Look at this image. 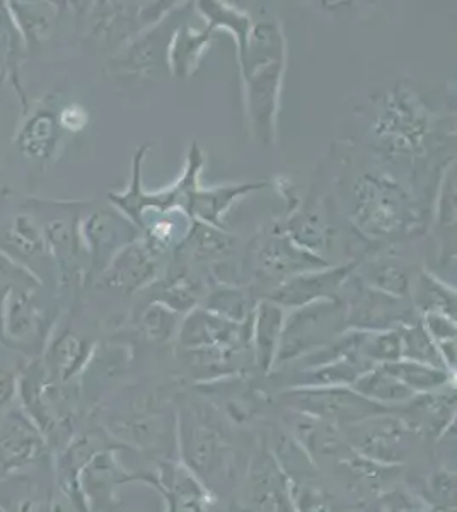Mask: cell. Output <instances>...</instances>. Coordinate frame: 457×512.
<instances>
[{"instance_id": "1", "label": "cell", "mask_w": 457, "mask_h": 512, "mask_svg": "<svg viewBox=\"0 0 457 512\" xmlns=\"http://www.w3.org/2000/svg\"><path fill=\"white\" fill-rule=\"evenodd\" d=\"M176 415L180 463L219 499L238 489L255 453L248 451V437L209 405L186 402Z\"/></svg>"}, {"instance_id": "14", "label": "cell", "mask_w": 457, "mask_h": 512, "mask_svg": "<svg viewBox=\"0 0 457 512\" xmlns=\"http://www.w3.org/2000/svg\"><path fill=\"white\" fill-rule=\"evenodd\" d=\"M347 306V330L355 332H388L400 326L417 323V309L406 299L389 296L364 282Z\"/></svg>"}, {"instance_id": "42", "label": "cell", "mask_w": 457, "mask_h": 512, "mask_svg": "<svg viewBox=\"0 0 457 512\" xmlns=\"http://www.w3.org/2000/svg\"><path fill=\"white\" fill-rule=\"evenodd\" d=\"M417 494L439 512H456V472L435 470L423 478L422 489Z\"/></svg>"}, {"instance_id": "47", "label": "cell", "mask_w": 457, "mask_h": 512, "mask_svg": "<svg viewBox=\"0 0 457 512\" xmlns=\"http://www.w3.org/2000/svg\"><path fill=\"white\" fill-rule=\"evenodd\" d=\"M58 122L65 134H77L87 127L89 115L86 108H82L81 105H67L58 111Z\"/></svg>"}, {"instance_id": "11", "label": "cell", "mask_w": 457, "mask_h": 512, "mask_svg": "<svg viewBox=\"0 0 457 512\" xmlns=\"http://www.w3.org/2000/svg\"><path fill=\"white\" fill-rule=\"evenodd\" d=\"M340 431L355 453L391 466H401L408 460L411 437L415 436L394 412L376 415Z\"/></svg>"}, {"instance_id": "25", "label": "cell", "mask_w": 457, "mask_h": 512, "mask_svg": "<svg viewBox=\"0 0 457 512\" xmlns=\"http://www.w3.org/2000/svg\"><path fill=\"white\" fill-rule=\"evenodd\" d=\"M28 57L26 43L19 31L18 24L12 18L7 2H0V88L9 86L18 94L21 101V110L29 106L28 98L24 93L23 69L24 60Z\"/></svg>"}, {"instance_id": "37", "label": "cell", "mask_w": 457, "mask_h": 512, "mask_svg": "<svg viewBox=\"0 0 457 512\" xmlns=\"http://www.w3.org/2000/svg\"><path fill=\"white\" fill-rule=\"evenodd\" d=\"M413 306L423 315L440 313L456 320V294L425 272L418 277Z\"/></svg>"}, {"instance_id": "26", "label": "cell", "mask_w": 457, "mask_h": 512, "mask_svg": "<svg viewBox=\"0 0 457 512\" xmlns=\"http://www.w3.org/2000/svg\"><path fill=\"white\" fill-rule=\"evenodd\" d=\"M263 187H265V183H261V181H258V183L227 185V187L210 188V190L197 187L186 200L183 212L190 219H197V221L205 222L210 226L224 229L222 216L226 214L227 210L231 209L232 204L244 195L256 192V190Z\"/></svg>"}, {"instance_id": "30", "label": "cell", "mask_w": 457, "mask_h": 512, "mask_svg": "<svg viewBox=\"0 0 457 512\" xmlns=\"http://www.w3.org/2000/svg\"><path fill=\"white\" fill-rule=\"evenodd\" d=\"M282 231L297 246L311 251L314 255H318V251H323L330 241V224L323 207L319 204H309L306 209L292 214L282 227Z\"/></svg>"}, {"instance_id": "9", "label": "cell", "mask_w": 457, "mask_h": 512, "mask_svg": "<svg viewBox=\"0 0 457 512\" xmlns=\"http://www.w3.org/2000/svg\"><path fill=\"white\" fill-rule=\"evenodd\" d=\"M234 512H296L290 483L267 444H260L232 499Z\"/></svg>"}, {"instance_id": "10", "label": "cell", "mask_w": 457, "mask_h": 512, "mask_svg": "<svg viewBox=\"0 0 457 512\" xmlns=\"http://www.w3.org/2000/svg\"><path fill=\"white\" fill-rule=\"evenodd\" d=\"M82 212L81 236L89 256V284L105 272L116 253L140 238V231L113 205H99Z\"/></svg>"}, {"instance_id": "34", "label": "cell", "mask_w": 457, "mask_h": 512, "mask_svg": "<svg viewBox=\"0 0 457 512\" xmlns=\"http://www.w3.org/2000/svg\"><path fill=\"white\" fill-rule=\"evenodd\" d=\"M386 369L394 378L400 379L415 395H425L444 390L452 384V373L440 367L427 366L420 362L401 361L386 364Z\"/></svg>"}, {"instance_id": "35", "label": "cell", "mask_w": 457, "mask_h": 512, "mask_svg": "<svg viewBox=\"0 0 457 512\" xmlns=\"http://www.w3.org/2000/svg\"><path fill=\"white\" fill-rule=\"evenodd\" d=\"M202 308L239 325L248 323L249 318H253L255 313L251 297L241 289L229 286L215 287L210 294H205L202 299Z\"/></svg>"}, {"instance_id": "24", "label": "cell", "mask_w": 457, "mask_h": 512, "mask_svg": "<svg viewBox=\"0 0 457 512\" xmlns=\"http://www.w3.org/2000/svg\"><path fill=\"white\" fill-rule=\"evenodd\" d=\"M29 53L43 52L57 35V28L72 11L65 2H7Z\"/></svg>"}, {"instance_id": "36", "label": "cell", "mask_w": 457, "mask_h": 512, "mask_svg": "<svg viewBox=\"0 0 457 512\" xmlns=\"http://www.w3.org/2000/svg\"><path fill=\"white\" fill-rule=\"evenodd\" d=\"M398 333L401 338V352H403L401 359L403 361L420 362V364L440 367V369L449 371L440 357L439 347L435 344L434 338L430 337L427 330L423 328L422 320L413 325L400 326Z\"/></svg>"}, {"instance_id": "21", "label": "cell", "mask_w": 457, "mask_h": 512, "mask_svg": "<svg viewBox=\"0 0 457 512\" xmlns=\"http://www.w3.org/2000/svg\"><path fill=\"white\" fill-rule=\"evenodd\" d=\"M157 270L159 255L147 246L144 239L139 238L116 253L99 277L98 286L122 294H135L154 282Z\"/></svg>"}, {"instance_id": "7", "label": "cell", "mask_w": 457, "mask_h": 512, "mask_svg": "<svg viewBox=\"0 0 457 512\" xmlns=\"http://www.w3.org/2000/svg\"><path fill=\"white\" fill-rule=\"evenodd\" d=\"M280 402L289 412L321 420L336 429H345L376 415L393 412L365 400L347 386L287 388L280 393Z\"/></svg>"}, {"instance_id": "3", "label": "cell", "mask_w": 457, "mask_h": 512, "mask_svg": "<svg viewBox=\"0 0 457 512\" xmlns=\"http://www.w3.org/2000/svg\"><path fill=\"white\" fill-rule=\"evenodd\" d=\"M352 221L367 238L391 239L408 233L417 214L401 183L381 173H364L353 185Z\"/></svg>"}, {"instance_id": "31", "label": "cell", "mask_w": 457, "mask_h": 512, "mask_svg": "<svg viewBox=\"0 0 457 512\" xmlns=\"http://www.w3.org/2000/svg\"><path fill=\"white\" fill-rule=\"evenodd\" d=\"M270 62H285V40L280 24L261 21L251 26L248 45L241 59V69H251L256 65Z\"/></svg>"}, {"instance_id": "13", "label": "cell", "mask_w": 457, "mask_h": 512, "mask_svg": "<svg viewBox=\"0 0 457 512\" xmlns=\"http://www.w3.org/2000/svg\"><path fill=\"white\" fill-rule=\"evenodd\" d=\"M0 253L19 267L45 282L55 284V272L45 246L41 222L28 202L21 205L2 226H0Z\"/></svg>"}, {"instance_id": "2", "label": "cell", "mask_w": 457, "mask_h": 512, "mask_svg": "<svg viewBox=\"0 0 457 512\" xmlns=\"http://www.w3.org/2000/svg\"><path fill=\"white\" fill-rule=\"evenodd\" d=\"M40 219L45 246L55 272L57 292L67 294L89 284V256L81 236V217L86 202L28 198Z\"/></svg>"}, {"instance_id": "15", "label": "cell", "mask_w": 457, "mask_h": 512, "mask_svg": "<svg viewBox=\"0 0 457 512\" xmlns=\"http://www.w3.org/2000/svg\"><path fill=\"white\" fill-rule=\"evenodd\" d=\"M284 67L285 62H270L243 70L249 122L253 134L265 146H272L275 139V118Z\"/></svg>"}, {"instance_id": "39", "label": "cell", "mask_w": 457, "mask_h": 512, "mask_svg": "<svg viewBox=\"0 0 457 512\" xmlns=\"http://www.w3.org/2000/svg\"><path fill=\"white\" fill-rule=\"evenodd\" d=\"M364 279V284L374 287L377 291L386 292L389 296L406 299L411 294L410 275L406 274L405 268L391 260L372 263L371 267L365 270Z\"/></svg>"}, {"instance_id": "33", "label": "cell", "mask_w": 457, "mask_h": 512, "mask_svg": "<svg viewBox=\"0 0 457 512\" xmlns=\"http://www.w3.org/2000/svg\"><path fill=\"white\" fill-rule=\"evenodd\" d=\"M214 38V31H198L191 28L190 24L180 26L173 36V43L169 47L168 59L173 67V74L176 77L190 76L203 50L209 47L210 41Z\"/></svg>"}, {"instance_id": "40", "label": "cell", "mask_w": 457, "mask_h": 512, "mask_svg": "<svg viewBox=\"0 0 457 512\" xmlns=\"http://www.w3.org/2000/svg\"><path fill=\"white\" fill-rule=\"evenodd\" d=\"M203 297L205 294L200 282L190 279L188 275H178L162 287L156 303L164 304L166 308L173 309L178 315H188L191 309L198 308Z\"/></svg>"}, {"instance_id": "5", "label": "cell", "mask_w": 457, "mask_h": 512, "mask_svg": "<svg viewBox=\"0 0 457 512\" xmlns=\"http://www.w3.org/2000/svg\"><path fill=\"white\" fill-rule=\"evenodd\" d=\"M347 332V306L343 299H321L292 309L284 318L273 369L289 366L316 354Z\"/></svg>"}, {"instance_id": "17", "label": "cell", "mask_w": 457, "mask_h": 512, "mask_svg": "<svg viewBox=\"0 0 457 512\" xmlns=\"http://www.w3.org/2000/svg\"><path fill=\"white\" fill-rule=\"evenodd\" d=\"M64 135L58 122V111L41 103H29L14 135V146L26 161L47 166L57 158L58 146Z\"/></svg>"}, {"instance_id": "45", "label": "cell", "mask_w": 457, "mask_h": 512, "mask_svg": "<svg viewBox=\"0 0 457 512\" xmlns=\"http://www.w3.org/2000/svg\"><path fill=\"white\" fill-rule=\"evenodd\" d=\"M439 226L452 248H456V173H449L439 205Z\"/></svg>"}, {"instance_id": "27", "label": "cell", "mask_w": 457, "mask_h": 512, "mask_svg": "<svg viewBox=\"0 0 457 512\" xmlns=\"http://www.w3.org/2000/svg\"><path fill=\"white\" fill-rule=\"evenodd\" d=\"M284 318V308H280L278 304L268 299L258 304L253 313L249 340H253L256 367L265 376L272 373L275 366Z\"/></svg>"}, {"instance_id": "46", "label": "cell", "mask_w": 457, "mask_h": 512, "mask_svg": "<svg viewBox=\"0 0 457 512\" xmlns=\"http://www.w3.org/2000/svg\"><path fill=\"white\" fill-rule=\"evenodd\" d=\"M422 325L430 337L434 338L435 344L456 340V320H452L449 316L429 313V315H423Z\"/></svg>"}, {"instance_id": "6", "label": "cell", "mask_w": 457, "mask_h": 512, "mask_svg": "<svg viewBox=\"0 0 457 512\" xmlns=\"http://www.w3.org/2000/svg\"><path fill=\"white\" fill-rule=\"evenodd\" d=\"M151 146L144 144L135 152L134 163H132V181L127 192L108 193V202L113 205L120 214L127 217L137 229H142L144 217L149 214H164L169 210L185 209L186 200L190 193L198 187V176L202 171L203 154L197 142H193L188 164L183 178L169 190H162L157 193H145L142 190V163Z\"/></svg>"}, {"instance_id": "23", "label": "cell", "mask_w": 457, "mask_h": 512, "mask_svg": "<svg viewBox=\"0 0 457 512\" xmlns=\"http://www.w3.org/2000/svg\"><path fill=\"white\" fill-rule=\"evenodd\" d=\"M0 425V477L40 460L45 437L28 415L11 414Z\"/></svg>"}, {"instance_id": "12", "label": "cell", "mask_w": 457, "mask_h": 512, "mask_svg": "<svg viewBox=\"0 0 457 512\" xmlns=\"http://www.w3.org/2000/svg\"><path fill=\"white\" fill-rule=\"evenodd\" d=\"M135 482L151 485L162 495L164 512H222L219 497L180 460L156 461V470L135 475Z\"/></svg>"}, {"instance_id": "28", "label": "cell", "mask_w": 457, "mask_h": 512, "mask_svg": "<svg viewBox=\"0 0 457 512\" xmlns=\"http://www.w3.org/2000/svg\"><path fill=\"white\" fill-rule=\"evenodd\" d=\"M374 364L364 359L360 354L345 355L336 361L324 362L319 366L304 367L296 374V381L290 388H326V386H347L369 371Z\"/></svg>"}, {"instance_id": "8", "label": "cell", "mask_w": 457, "mask_h": 512, "mask_svg": "<svg viewBox=\"0 0 457 512\" xmlns=\"http://www.w3.org/2000/svg\"><path fill=\"white\" fill-rule=\"evenodd\" d=\"M185 9H174L169 19L159 23L132 43L116 50L115 55L106 64V76L115 82L118 88H137L145 81H152V76L162 64H168L169 41L180 24L173 23Z\"/></svg>"}, {"instance_id": "41", "label": "cell", "mask_w": 457, "mask_h": 512, "mask_svg": "<svg viewBox=\"0 0 457 512\" xmlns=\"http://www.w3.org/2000/svg\"><path fill=\"white\" fill-rule=\"evenodd\" d=\"M181 315L174 313L173 309L166 308L164 304H149L140 318V328L147 340L152 344H168L174 337H178Z\"/></svg>"}, {"instance_id": "32", "label": "cell", "mask_w": 457, "mask_h": 512, "mask_svg": "<svg viewBox=\"0 0 457 512\" xmlns=\"http://www.w3.org/2000/svg\"><path fill=\"white\" fill-rule=\"evenodd\" d=\"M183 246L200 260H222L234 253L238 238L227 233L226 229L191 219L188 233L183 238Z\"/></svg>"}, {"instance_id": "29", "label": "cell", "mask_w": 457, "mask_h": 512, "mask_svg": "<svg viewBox=\"0 0 457 512\" xmlns=\"http://www.w3.org/2000/svg\"><path fill=\"white\" fill-rule=\"evenodd\" d=\"M352 390L362 398L376 403L379 407L396 410L415 398V393L408 390L400 379L394 378L384 366H374L365 371L355 383Z\"/></svg>"}, {"instance_id": "43", "label": "cell", "mask_w": 457, "mask_h": 512, "mask_svg": "<svg viewBox=\"0 0 457 512\" xmlns=\"http://www.w3.org/2000/svg\"><path fill=\"white\" fill-rule=\"evenodd\" d=\"M359 352L374 366H386L401 361V338L398 330L388 332H364Z\"/></svg>"}, {"instance_id": "48", "label": "cell", "mask_w": 457, "mask_h": 512, "mask_svg": "<svg viewBox=\"0 0 457 512\" xmlns=\"http://www.w3.org/2000/svg\"><path fill=\"white\" fill-rule=\"evenodd\" d=\"M19 393V374L12 367L0 364V410L14 402Z\"/></svg>"}, {"instance_id": "20", "label": "cell", "mask_w": 457, "mask_h": 512, "mask_svg": "<svg viewBox=\"0 0 457 512\" xmlns=\"http://www.w3.org/2000/svg\"><path fill=\"white\" fill-rule=\"evenodd\" d=\"M255 262L261 274L277 279L278 284L294 275L321 270L330 265L321 256L297 246L282 229L261 239L256 246Z\"/></svg>"}, {"instance_id": "22", "label": "cell", "mask_w": 457, "mask_h": 512, "mask_svg": "<svg viewBox=\"0 0 457 512\" xmlns=\"http://www.w3.org/2000/svg\"><path fill=\"white\" fill-rule=\"evenodd\" d=\"M393 412L415 436L440 439L456 422V391L451 384L444 390L417 395Z\"/></svg>"}, {"instance_id": "4", "label": "cell", "mask_w": 457, "mask_h": 512, "mask_svg": "<svg viewBox=\"0 0 457 512\" xmlns=\"http://www.w3.org/2000/svg\"><path fill=\"white\" fill-rule=\"evenodd\" d=\"M432 117L415 91L400 84L386 96L372 135L377 146L393 158H418L427 151Z\"/></svg>"}, {"instance_id": "16", "label": "cell", "mask_w": 457, "mask_h": 512, "mask_svg": "<svg viewBox=\"0 0 457 512\" xmlns=\"http://www.w3.org/2000/svg\"><path fill=\"white\" fill-rule=\"evenodd\" d=\"M357 263H347L335 268H321L313 272L294 275L280 282L270 294L268 301L280 308L297 309L321 299H335L345 282L355 272Z\"/></svg>"}, {"instance_id": "19", "label": "cell", "mask_w": 457, "mask_h": 512, "mask_svg": "<svg viewBox=\"0 0 457 512\" xmlns=\"http://www.w3.org/2000/svg\"><path fill=\"white\" fill-rule=\"evenodd\" d=\"M93 355L94 342L91 338L69 326H55L40 361L48 378L67 384L74 383L76 378L86 373Z\"/></svg>"}, {"instance_id": "38", "label": "cell", "mask_w": 457, "mask_h": 512, "mask_svg": "<svg viewBox=\"0 0 457 512\" xmlns=\"http://www.w3.org/2000/svg\"><path fill=\"white\" fill-rule=\"evenodd\" d=\"M198 9L209 21L210 30L226 28L234 33L239 45V60L243 59L246 45H248L249 31H251V18L248 14L222 2H198Z\"/></svg>"}, {"instance_id": "18", "label": "cell", "mask_w": 457, "mask_h": 512, "mask_svg": "<svg viewBox=\"0 0 457 512\" xmlns=\"http://www.w3.org/2000/svg\"><path fill=\"white\" fill-rule=\"evenodd\" d=\"M248 323H232L202 306L191 309L178 330V344L183 350H231L248 342Z\"/></svg>"}, {"instance_id": "44", "label": "cell", "mask_w": 457, "mask_h": 512, "mask_svg": "<svg viewBox=\"0 0 457 512\" xmlns=\"http://www.w3.org/2000/svg\"><path fill=\"white\" fill-rule=\"evenodd\" d=\"M372 512H439L430 507L415 490L405 485H394L391 489L377 495L371 502Z\"/></svg>"}]
</instances>
